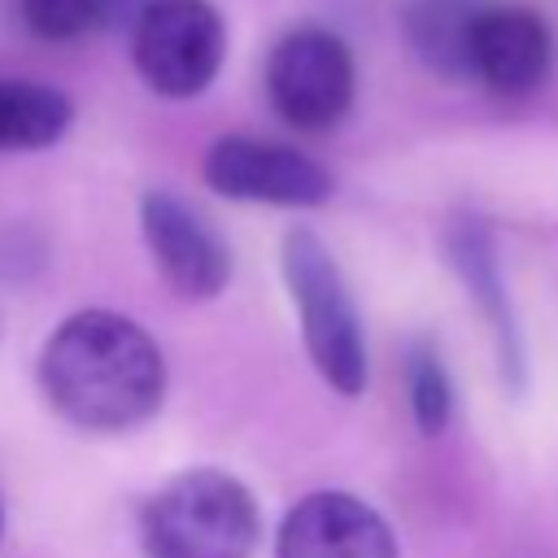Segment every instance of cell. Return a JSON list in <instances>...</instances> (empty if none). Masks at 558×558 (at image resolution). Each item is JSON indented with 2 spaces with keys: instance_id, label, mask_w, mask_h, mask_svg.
<instances>
[{
  "instance_id": "obj_14",
  "label": "cell",
  "mask_w": 558,
  "mask_h": 558,
  "mask_svg": "<svg viewBox=\"0 0 558 558\" xmlns=\"http://www.w3.org/2000/svg\"><path fill=\"white\" fill-rule=\"evenodd\" d=\"M405 384H410V410L423 436H436L449 427L453 414V384L432 344H414L405 357Z\"/></svg>"
},
{
  "instance_id": "obj_2",
  "label": "cell",
  "mask_w": 558,
  "mask_h": 558,
  "mask_svg": "<svg viewBox=\"0 0 558 558\" xmlns=\"http://www.w3.org/2000/svg\"><path fill=\"white\" fill-rule=\"evenodd\" d=\"M140 541L148 558H253L262 541V514L235 475L218 466H192L148 497L140 514Z\"/></svg>"
},
{
  "instance_id": "obj_7",
  "label": "cell",
  "mask_w": 558,
  "mask_h": 558,
  "mask_svg": "<svg viewBox=\"0 0 558 558\" xmlns=\"http://www.w3.org/2000/svg\"><path fill=\"white\" fill-rule=\"evenodd\" d=\"M140 227L144 244L161 270V279L187 296V301H209L227 288L231 279V248L222 235L174 192H144L140 201Z\"/></svg>"
},
{
  "instance_id": "obj_4",
  "label": "cell",
  "mask_w": 558,
  "mask_h": 558,
  "mask_svg": "<svg viewBox=\"0 0 558 558\" xmlns=\"http://www.w3.org/2000/svg\"><path fill=\"white\" fill-rule=\"evenodd\" d=\"M222 17L209 0H144L135 13V70L157 96H196L222 65Z\"/></svg>"
},
{
  "instance_id": "obj_5",
  "label": "cell",
  "mask_w": 558,
  "mask_h": 558,
  "mask_svg": "<svg viewBox=\"0 0 558 558\" xmlns=\"http://www.w3.org/2000/svg\"><path fill=\"white\" fill-rule=\"evenodd\" d=\"M266 96L296 131H327L353 105V57L340 35L301 26L266 61Z\"/></svg>"
},
{
  "instance_id": "obj_8",
  "label": "cell",
  "mask_w": 558,
  "mask_h": 558,
  "mask_svg": "<svg viewBox=\"0 0 558 558\" xmlns=\"http://www.w3.org/2000/svg\"><path fill=\"white\" fill-rule=\"evenodd\" d=\"M275 558H397V536L362 497L318 488L283 514Z\"/></svg>"
},
{
  "instance_id": "obj_3",
  "label": "cell",
  "mask_w": 558,
  "mask_h": 558,
  "mask_svg": "<svg viewBox=\"0 0 558 558\" xmlns=\"http://www.w3.org/2000/svg\"><path fill=\"white\" fill-rule=\"evenodd\" d=\"M279 262L314 371L331 392L357 397L366 388V336L336 257L310 227H292L283 235Z\"/></svg>"
},
{
  "instance_id": "obj_12",
  "label": "cell",
  "mask_w": 558,
  "mask_h": 558,
  "mask_svg": "<svg viewBox=\"0 0 558 558\" xmlns=\"http://www.w3.org/2000/svg\"><path fill=\"white\" fill-rule=\"evenodd\" d=\"M74 109L61 92L44 83H13L0 78V153L48 148L65 135Z\"/></svg>"
},
{
  "instance_id": "obj_9",
  "label": "cell",
  "mask_w": 558,
  "mask_h": 558,
  "mask_svg": "<svg viewBox=\"0 0 558 558\" xmlns=\"http://www.w3.org/2000/svg\"><path fill=\"white\" fill-rule=\"evenodd\" d=\"M471 74L484 78L501 96H527L549 74V26L519 4H488L475 44H471Z\"/></svg>"
},
{
  "instance_id": "obj_13",
  "label": "cell",
  "mask_w": 558,
  "mask_h": 558,
  "mask_svg": "<svg viewBox=\"0 0 558 558\" xmlns=\"http://www.w3.org/2000/svg\"><path fill=\"white\" fill-rule=\"evenodd\" d=\"M144 0H17L22 22L39 39H78L87 31L113 26L131 13H140Z\"/></svg>"
},
{
  "instance_id": "obj_1",
  "label": "cell",
  "mask_w": 558,
  "mask_h": 558,
  "mask_svg": "<svg viewBox=\"0 0 558 558\" xmlns=\"http://www.w3.org/2000/svg\"><path fill=\"white\" fill-rule=\"evenodd\" d=\"M48 405L83 432H135L166 401L161 344L118 310L70 314L39 353Z\"/></svg>"
},
{
  "instance_id": "obj_10",
  "label": "cell",
  "mask_w": 558,
  "mask_h": 558,
  "mask_svg": "<svg viewBox=\"0 0 558 558\" xmlns=\"http://www.w3.org/2000/svg\"><path fill=\"white\" fill-rule=\"evenodd\" d=\"M449 253H453V266L466 283V292L480 301L484 318L493 323V336L501 344V362H506V375L510 384L523 379V366H519V327H514V314H510V301H506V279L497 270V253H493V240L488 231L475 222V218H462L449 235Z\"/></svg>"
},
{
  "instance_id": "obj_11",
  "label": "cell",
  "mask_w": 558,
  "mask_h": 558,
  "mask_svg": "<svg viewBox=\"0 0 558 558\" xmlns=\"http://www.w3.org/2000/svg\"><path fill=\"white\" fill-rule=\"evenodd\" d=\"M488 0H410L405 9V35L410 48L445 78L471 74V44L475 26L484 17Z\"/></svg>"
},
{
  "instance_id": "obj_15",
  "label": "cell",
  "mask_w": 558,
  "mask_h": 558,
  "mask_svg": "<svg viewBox=\"0 0 558 558\" xmlns=\"http://www.w3.org/2000/svg\"><path fill=\"white\" fill-rule=\"evenodd\" d=\"M0 532H4V510H0Z\"/></svg>"
},
{
  "instance_id": "obj_6",
  "label": "cell",
  "mask_w": 558,
  "mask_h": 558,
  "mask_svg": "<svg viewBox=\"0 0 558 558\" xmlns=\"http://www.w3.org/2000/svg\"><path fill=\"white\" fill-rule=\"evenodd\" d=\"M205 183L218 196L231 201H257V205H288V209H310L323 205L336 187L327 166L314 157L253 140V135H227L205 153Z\"/></svg>"
}]
</instances>
